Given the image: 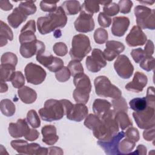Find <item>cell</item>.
Returning a JSON list of instances; mask_svg holds the SVG:
<instances>
[{
	"instance_id": "obj_1",
	"label": "cell",
	"mask_w": 155,
	"mask_h": 155,
	"mask_svg": "<svg viewBox=\"0 0 155 155\" xmlns=\"http://www.w3.org/2000/svg\"><path fill=\"white\" fill-rule=\"evenodd\" d=\"M67 22V15L62 7L59 6L55 12L38 18L37 27L41 35H46L56 30V28L64 27Z\"/></svg>"
},
{
	"instance_id": "obj_2",
	"label": "cell",
	"mask_w": 155,
	"mask_h": 155,
	"mask_svg": "<svg viewBox=\"0 0 155 155\" xmlns=\"http://www.w3.org/2000/svg\"><path fill=\"white\" fill-rule=\"evenodd\" d=\"M114 114L101 119L99 124L93 130V135L99 140L108 141L119 132V125Z\"/></svg>"
},
{
	"instance_id": "obj_3",
	"label": "cell",
	"mask_w": 155,
	"mask_h": 155,
	"mask_svg": "<svg viewBox=\"0 0 155 155\" xmlns=\"http://www.w3.org/2000/svg\"><path fill=\"white\" fill-rule=\"evenodd\" d=\"M73 83L76 87L73 93V97L76 103L86 104L90 97L91 90V84L89 77L81 73L75 76L73 78Z\"/></svg>"
},
{
	"instance_id": "obj_4",
	"label": "cell",
	"mask_w": 155,
	"mask_h": 155,
	"mask_svg": "<svg viewBox=\"0 0 155 155\" xmlns=\"http://www.w3.org/2000/svg\"><path fill=\"white\" fill-rule=\"evenodd\" d=\"M41 118L47 122L61 119L65 114V110L61 100L50 99L45 101L43 108L39 109Z\"/></svg>"
},
{
	"instance_id": "obj_5",
	"label": "cell",
	"mask_w": 155,
	"mask_h": 155,
	"mask_svg": "<svg viewBox=\"0 0 155 155\" xmlns=\"http://www.w3.org/2000/svg\"><path fill=\"white\" fill-rule=\"evenodd\" d=\"M91 51L89 38L83 34L74 35L71 40L69 54L72 59L81 61Z\"/></svg>"
},
{
	"instance_id": "obj_6",
	"label": "cell",
	"mask_w": 155,
	"mask_h": 155,
	"mask_svg": "<svg viewBox=\"0 0 155 155\" xmlns=\"http://www.w3.org/2000/svg\"><path fill=\"white\" fill-rule=\"evenodd\" d=\"M96 94L101 97L117 99L122 96V91L116 85L111 84L105 76H99L94 80Z\"/></svg>"
},
{
	"instance_id": "obj_7",
	"label": "cell",
	"mask_w": 155,
	"mask_h": 155,
	"mask_svg": "<svg viewBox=\"0 0 155 155\" xmlns=\"http://www.w3.org/2000/svg\"><path fill=\"white\" fill-rule=\"evenodd\" d=\"M134 12L137 26L142 29H155L154 9L139 5L135 7Z\"/></svg>"
},
{
	"instance_id": "obj_8",
	"label": "cell",
	"mask_w": 155,
	"mask_h": 155,
	"mask_svg": "<svg viewBox=\"0 0 155 155\" xmlns=\"http://www.w3.org/2000/svg\"><path fill=\"white\" fill-rule=\"evenodd\" d=\"M154 107L147 106V108L138 112H133V116L138 127L140 129H148L155 126Z\"/></svg>"
},
{
	"instance_id": "obj_9",
	"label": "cell",
	"mask_w": 155,
	"mask_h": 155,
	"mask_svg": "<svg viewBox=\"0 0 155 155\" xmlns=\"http://www.w3.org/2000/svg\"><path fill=\"white\" fill-rule=\"evenodd\" d=\"M24 73L27 82L33 85L42 84L47 76L45 70L42 67L33 62L26 65Z\"/></svg>"
},
{
	"instance_id": "obj_10",
	"label": "cell",
	"mask_w": 155,
	"mask_h": 155,
	"mask_svg": "<svg viewBox=\"0 0 155 155\" xmlns=\"http://www.w3.org/2000/svg\"><path fill=\"white\" fill-rule=\"evenodd\" d=\"M107 61L102 51L99 48H94L91 56H88L85 60V65L88 71L97 73L107 65Z\"/></svg>"
},
{
	"instance_id": "obj_11",
	"label": "cell",
	"mask_w": 155,
	"mask_h": 155,
	"mask_svg": "<svg viewBox=\"0 0 155 155\" xmlns=\"http://www.w3.org/2000/svg\"><path fill=\"white\" fill-rule=\"evenodd\" d=\"M114 68L118 76L124 79L130 78L134 71L133 64L125 54L118 56L114 63Z\"/></svg>"
},
{
	"instance_id": "obj_12",
	"label": "cell",
	"mask_w": 155,
	"mask_h": 155,
	"mask_svg": "<svg viewBox=\"0 0 155 155\" xmlns=\"http://www.w3.org/2000/svg\"><path fill=\"white\" fill-rule=\"evenodd\" d=\"M125 137L124 131L118 132L108 141L98 140L97 144L101 147L105 154L109 155L121 154L119 150V144L120 141Z\"/></svg>"
},
{
	"instance_id": "obj_13",
	"label": "cell",
	"mask_w": 155,
	"mask_h": 155,
	"mask_svg": "<svg viewBox=\"0 0 155 155\" xmlns=\"http://www.w3.org/2000/svg\"><path fill=\"white\" fill-rule=\"evenodd\" d=\"M74 25L76 30L80 33H88L93 31L94 28L93 15L81 10L80 15L74 22Z\"/></svg>"
},
{
	"instance_id": "obj_14",
	"label": "cell",
	"mask_w": 155,
	"mask_h": 155,
	"mask_svg": "<svg viewBox=\"0 0 155 155\" xmlns=\"http://www.w3.org/2000/svg\"><path fill=\"white\" fill-rule=\"evenodd\" d=\"M45 50V46L43 42L35 40L31 42L21 44L19 51L24 58H30L34 55L44 53Z\"/></svg>"
},
{
	"instance_id": "obj_15",
	"label": "cell",
	"mask_w": 155,
	"mask_h": 155,
	"mask_svg": "<svg viewBox=\"0 0 155 155\" xmlns=\"http://www.w3.org/2000/svg\"><path fill=\"white\" fill-rule=\"evenodd\" d=\"M36 58L39 63L51 72L56 73L64 67V61L61 58L53 56L51 54L46 56L44 53L38 54Z\"/></svg>"
},
{
	"instance_id": "obj_16",
	"label": "cell",
	"mask_w": 155,
	"mask_h": 155,
	"mask_svg": "<svg viewBox=\"0 0 155 155\" xmlns=\"http://www.w3.org/2000/svg\"><path fill=\"white\" fill-rule=\"evenodd\" d=\"M147 41V35L137 25H134L132 27L125 38V41L130 47L143 45Z\"/></svg>"
},
{
	"instance_id": "obj_17",
	"label": "cell",
	"mask_w": 155,
	"mask_h": 155,
	"mask_svg": "<svg viewBox=\"0 0 155 155\" xmlns=\"http://www.w3.org/2000/svg\"><path fill=\"white\" fill-rule=\"evenodd\" d=\"M124 50L125 45L123 43L114 40L108 41L106 42L105 48L103 51V54L106 61H112Z\"/></svg>"
},
{
	"instance_id": "obj_18",
	"label": "cell",
	"mask_w": 155,
	"mask_h": 155,
	"mask_svg": "<svg viewBox=\"0 0 155 155\" xmlns=\"http://www.w3.org/2000/svg\"><path fill=\"white\" fill-rule=\"evenodd\" d=\"M27 123L25 119H19L16 123H10L8 131L11 137L19 138L27 136L30 130Z\"/></svg>"
},
{
	"instance_id": "obj_19",
	"label": "cell",
	"mask_w": 155,
	"mask_h": 155,
	"mask_svg": "<svg viewBox=\"0 0 155 155\" xmlns=\"http://www.w3.org/2000/svg\"><path fill=\"white\" fill-rule=\"evenodd\" d=\"M93 111L101 119L113 114V110H111V104L107 100L102 99H96L93 104Z\"/></svg>"
},
{
	"instance_id": "obj_20",
	"label": "cell",
	"mask_w": 155,
	"mask_h": 155,
	"mask_svg": "<svg viewBox=\"0 0 155 155\" xmlns=\"http://www.w3.org/2000/svg\"><path fill=\"white\" fill-rule=\"evenodd\" d=\"M148 82L147 76L142 72L136 71L131 82H128L125 86L127 90L134 93H139L143 91Z\"/></svg>"
},
{
	"instance_id": "obj_21",
	"label": "cell",
	"mask_w": 155,
	"mask_h": 155,
	"mask_svg": "<svg viewBox=\"0 0 155 155\" xmlns=\"http://www.w3.org/2000/svg\"><path fill=\"white\" fill-rule=\"evenodd\" d=\"M36 32V24L34 20L28 21L21 30L19 36V41L21 44L31 42L36 40L35 35Z\"/></svg>"
},
{
	"instance_id": "obj_22",
	"label": "cell",
	"mask_w": 155,
	"mask_h": 155,
	"mask_svg": "<svg viewBox=\"0 0 155 155\" xmlns=\"http://www.w3.org/2000/svg\"><path fill=\"white\" fill-rule=\"evenodd\" d=\"M130 19L126 16H116L113 19L111 31L113 35L117 37L123 36L130 25Z\"/></svg>"
},
{
	"instance_id": "obj_23",
	"label": "cell",
	"mask_w": 155,
	"mask_h": 155,
	"mask_svg": "<svg viewBox=\"0 0 155 155\" xmlns=\"http://www.w3.org/2000/svg\"><path fill=\"white\" fill-rule=\"evenodd\" d=\"M88 109L87 107L81 103L73 104L71 109L66 114L68 119L75 122H81L88 115Z\"/></svg>"
},
{
	"instance_id": "obj_24",
	"label": "cell",
	"mask_w": 155,
	"mask_h": 155,
	"mask_svg": "<svg viewBox=\"0 0 155 155\" xmlns=\"http://www.w3.org/2000/svg\"><path fill=\"white\" fill-rule=\"evenodd\" d=\"M42 142L47 145H53L57 142L59 136L57 135V130L53 125H46L41 129Z\"/></svg>"
},
{
	"instance_id": "obj_25",
	"label": "cell",
	"mask_w": 155,
	"mask_h": 155,
	"mask_svg": "<svg viewBox=\"0 0 155 155\" xmlns=\"http://www.w3.org/2000/svg\"><path fill=\"white\" fill-rule=\"evenodd\" d=\"M28 16L24 14L18 7H16L7 16L9 25L13 28H17L22 22L26 21Z\"/></svg>"
},
{
	"instance_id": "obj_26",
	"label": "cell",
	"mask_w": 155,
	"mask_h": 155,
	"mask_svg": "<svg viewBox=\"0 0 155 155\" xmlns=\"http://www.w3.org/2000/svg\"><path fill=\"white\" fill-rule=\"evenodd\" d=\"M18 94L21 101L24 104H33L37 99V93L36 91L28 86H24L22 88H19Z\"/></svg>"
},
{
	"instance_id": "obj_27",
	"label": "cell",
	"mask_w": 155,
	"mask_h": 155,
	"mask_svg": "<svg viewBox=\"0 0 155 155\" xmlns=\"http://www.w3.org/2000/svg\"><path fill=\"white\" fill-rule=\"evenodd\" d=\"M13 39V34L10 27L4 22L0 21V47H2L8 43V40L12 41Z\"/></svg>"
},
{
	"instance_id": "obj_28",
	"label": "cell",
	"mask_w": 155,
	"mask_h": 155,
	"mask_svg": "<svg viewBox=\"0 0 155 155\" xmlns=\"http://www.w3.org/2000/svg\"><path fill=\"white\" fill-rule=\"evenodd\" d=\"M66 15H75L81 10V5L78 1H65L61 5Z\"/></svg>"
},
{
	"instance_id": "obj_29",
	"label": "cell",
	"mask_w": 155,
	"mask_h": 155,
	"mask_svg": "<svg viewBox=\"0 0 155 155\" xmlns=\"http://www.w3.org/2000/svg\"><path fill=\"white\" fill-rule=\"evenodd\" d=\"M15 72V66L10 64H1L0 81L4 82L11 81Z\"/></svg>"
},
{
	"instance_id": "obj_30",
	"label": "cell",
	"mask_w": 155,
	"mask_h": 155,
	"mask_svg": "<svg viewBox=\"0 0 155 155\" xmlns=\"http://www.w3.org/2000/svg\"><path fill=\"white\" fill-rule=\"evenodd\" d=\"M114 119L122 130L133 126V122L127 112L120 111L116 113L114 115Z\"/></svg>"
},
{
	"instance_id": "obj_31",
	"label": "cell",
	"mask_w": 155,
	"mask_h": 155,
	"mask_svg": "<svg viewBox=\"0 0 155 155\" xmlns=\"http://www.w3.org/2000/svg\"><path fill=\"white\" fill-rule=\"evenodd\" d=\"M1 111L3 115L7 117L12 116L16 111V107L14 103L8 99H4L1 101Z\"/></svg>"
},
{
	"instance_id": "obj_32",
	"label": "cell",
	"mask_w": 155,
	"mask_h": 155,
	"mask_svg": "<svg viewBox=\"0 0 155 155\" xmlns=\"http://www.w3.org/2000/svg\"><path fill=\"white\" fill-rule=\"evenodd\" d=\"M129 105L130 108L136 112L141 111L148 106L145 97H136L131 99L129 102Z\"/></svg>"
},
{
	"instance_id": "obj_33",
	"label": "cell",
	"mask_w": 155,
	"mask_h": 155,
	"mask_svg": "<svg viewBox=\"0 0 155 155\" xmlns=\"http://www.w3.org/2000/svg\"><path fill=\"white\" fill-rule=\"evenodd\" d=\"M136 142L125 138L120 140L119 144V150L121 154H129L135 148Z\"/></svg>"
},
{
	"instance_id": "obj_34",
	"label": "cell",
	"mask_w": 155,
	"mask_h": 155,
	"mask_svg": "<svg viewBox=\"0 0 155 155\" xmlns=\"http://www.w3.org/2000/svg\"><path fill=\"white\" fill-rule=\"evenodd\" d=\"M35 1H26L21 2L18 8L27 16L33 15L36 13L37 8L35 4Z\"/></svg>"
},
{
	"instance_id": "obj_35",
	"label": "cell",
	"mask_w": 155,
	"mask_h": 155,
	"mask_svg": "<svg viewBox=\"0 0 155 155\" xmlns=\"http://www.w3.org/2000/svg\"><path fill=\"white\" fill-rule=\"evenodd\" d=\"M99 1H85L81 5V10L85 11L87 13L93 15L94 13L99 11Z\"/></svg>"
},
{
	"instance_id": "obj_36",
	"label": "cell",
	"mask_w": 155,
	"mask_h": 155,
	"mask_svg": "<svg viewBox=\"0 0 155 155\" xmlns=\"http://www.w3.org/2000/svg\"><path fill=\"white\" fill-rule=\"evenodd\" d=\"M112 107L114 113L128 111V105L124 97L120 96L117 99H113L112 101Z\"/></svg>"
},
{
	"instance_id": "obj_37",
	"label": "cell",
	"mask_w": 155,
	"mask_h": 155,
	"mask_svg": "<svg viewBox=\"0 0 155 155\" xmlns=\"http://www.w3.org/2000/svg\"><path fill=\"white\" fill-rule=\"evenodd\" d=\"M68 70L70 71L71 76L74 77L75 76L84 73V68L81 61L76 59H72L70 61L67 65Z\"/></svg>"
},
{
	"instance_id": "obj_38",
	"label": "cell",
	"mask_w": 155,
	"mask_h": 155,
	"mask_svg": "<svg viewBox=\"0 0 155 155\" xmlns=\"http://www.w3.org/2000/svg\"><path fill=\"white\" fill-rule=\"evenodd\" d=\"M26 120L29 125L34 128H39L41 125L40 118L35 110H30L28 111Z\"/></svg>"
},
{
	"instance_id": "obj_39",
	"label": "cell",
	"mask_w": 155,
	"mask_h": 155,
	"mask_svg": "<svg viewBox=\"0 0 155 155\" xmlns=\"http://www.w3.org/2000/svg\"><path fill=\"white\" fill-rule=\"evenodd\" d=\"M94 40L98 44H104L108 39V32L103 28H97L93 35Z\"/></svg>"
},
{
	"instance_id": "obj_40",
	"label": "cell",
	"mask_w": 155,
	"mask_h": 155,
	"mask_svg": "<svg viewBox=\"0 0 155 155\" xmlns=\"http://www.w3.org/2000/svg\"><path fill=\"white\" fill-rule=\"evenodd\" d=\"M101 119L96 114H90L85 117L84 125L91 130H93L101 122Z\"/></svg>"
},
{
	"instance_id": "obj_41",
	"label": "cell",
	"mask_w": 155,
	"mask_h": 155,
	"mask_svg": "<svg viewBox=\"0 0 155 155\" xmlns=\"http://www.w3.org/2000/svg\"><path fill=\"white\" fill-rule=\"evenodd\" d=\"M28 143L27 141L22 139L13 140L10 142L12 147L18 153L21 154H25L26 148Z\"/></svg>"
},
{
	"instance_id": "obj_42",
	"label": "cell",
	"mask_w": 155,
	"mask_h": 155,
	"mask_svg": "<svg viewBox=\"0 0 155 155\" xmlns=\"http://www.w3.org/2000/svg\"><path fill=\"white\" fill-rule=\"evenodd\" d=\"M18 61L17 56L12 52H5L2 54L1 58V64H10L16 67Z\"/></svg>"
},
{
	"instance_id": "obj_43",
	"label": "cell",
	"mask_w": 155,
	"mask_h": 155,
	"mask_svg": "<svg viewBox=\"0 0 155 155\" xmlns=\"http://www.w3.org/2000/svg\"><path fill=\"white\" fill-rule=\"evenodd\" d=\"M12 84L13 87L16 88H21L24 86L25 84V78L22 73L20 71L15 72L12 81Z\"/></svg>"
},
{
	"instance_id": "obj_44",
	"label": "cell",
	"mask_w": 155,
	"mask_h": 155,
	"mask_svg": "<svg viewBox=\"0 0 155 155\" xmlns=\"http://www.w3.org/2000/svg\"><path fill=\"white\" fill-rule=\"evenodd\" d=\"M139 66L147 71H150L154 68V58L152 56H145L139 63Z\"/></svg>"
},
{
	"instance_id": "obj_45",
	"label": "cell",
	"mask_w": 155,
	"mask_h": 155,
	"mask_svg": "<svg viewBox=\"0 0 155 155\" xmlns=\"http://www.w3.org/2000/svg\"><path fill=\"white\" fill-rule=\"evenodd\" d=\"M119 12V9L117 4L111 2L110 3L104 5L103 13L108 16H113Z\"/></svg>"
},
{
	"instance_id": "obj_46",
	"label": "cell",
	"mask_w": 155,
	"mask_h": 155,
	"mask_svg": "<svg viewBox=\"0 0 155 155\" xmlns=\"http://www.w3.org/2000/svg\"><path fill=\"white\" fill-rule=\"evenodd\" d=\"M71 73L67 67L64 66L60 70L55 73V77L57 81L60 82H65L70 79Z\"/></svg>"
},
{
	"instance_id": "obj_47",
	"label": "cell",
	"mask_w": 155,
	"mask_h": 155,
	"mask_svg": "<svg viewBox=\"0 0 155 155\" xmlns=\"http://www.w3.org/2000/svg\"><path fill=\"white\" fill-rule=\"evenodd\" d=\"M53 50L58 56H64L68 53V48L66 44L62 42L55 43L53 47Z\"/></svg>"
},
{
	"instance_id": "obj_48",
	"label": "cell",
	"mask_w": 155,
	"mask_h": 155,
	"mask_svg": "<svg viewBox=\"0 0 155 155\" xmlns=\"http://www.w3.org/2000/svg\"><path fill=\"white\" fill-rule=\"evenodd\" d=\"M58 1L56 2H48L41 1L40 2V8L43 12L52 13L56 10L57 3Z\"/></svg>"
},
{
	"instance_id": "obj_49",
	"label": "cell",
	"mask_w": 155,
	"mask_h": 155,
	"mask_svg": "<svg viewBox=\"0 0 155 155\" xmlns=\"http://www.w3.org/2000/svg\"><path fill=\"white\" fill-rule=\"evenodd\" d=\"M118 7L119 12L123 14L129 13L133 7V2L130 0H120L119 1Z\"/></svg>"
},
{
	"instance_id": "obj_50",
	"label": "cell",
	"mask_w": 155,
	"mask_h": 155,
	"mask_svg": "<svg viewBox=\"0 0 155 155\" xmlns=\"http://www.w3.org/2000/svg\"><path fill=\"white\" fill-rule=\"evenodd\" d=\"M125 136L126 138L130 139L135 142H137L139 140L140 136L138 130L136 128L130 127L126 132L125 133Z\"/></svg>"
},
{
	"instance_id": "obj_51",
	"label": "cell",
	"mask_w": 155,
	"mask_h": 155,
	"mask_svg": "<svg viewBox=\"0 0 155 155\" xmlns=\"http://www.w3.org/2000/svg\"><path fill=\"white\" fill-rule=\"evenodd\" d=\"M130 54L136 63H140L142 60L146 56L144 50L141 48L133 49Z\"/></svg>"
},
{
	"instance_id": "obj_52",
	"label": "cell",
	"mask_w": 155,
	"mask_h": 155,
	"mask_svg": "<svg viewBox=\"0 0 155 155\" xmlns=\"http://www.w3.org/2000/svg\"><path fill=\"white\" fill-rule=\"evenodd\" d=\"M97 22L99 25L102 27L106 28L110 27L111 24V19L110 17L107 16L103 12L99 13L97 17Z\"/></svg>"
},
{
	"instance_id": "obj_53",
	"label": "cell",
	"mask_w": 155,
	"mask_h": 155,
	"mask_svg": "<svg viewBox=\"0 0 155 155\" xmlns=\"http://www.w3.org/2000/svg\"><path fill=\"white\" fill-rule=\"evenodd\" d=\"M147 105L151 107H154V87L153 86L149 87L147 90V96L145 97Z\"/></svg>"
},
{
	"instance_id": "obj_54",
	"label": "cell",
	"mask_w": 155,
	"mask_h": 155,
	"mask_svg": "<svg viewBox=\"0 0 155 155\" xmlns=\"http://www.w3.org/2000/svg\"><path fill=\"white\" fill-rule=\"evenodd\" d=\"M143 137L147 141H154L155 139L154 127L145 129L143 132Z\"/></svg>"
},
{
	"instance_id": "obj_55",
	"label": "cell",
	"mask_w": 155,
	"mask_h": 155,
	"mask_svg": "<svg viewBox=\"0 0 155 155\" xmlns=\"http://www.w3.org/2000/svg\"><path fill=\"white\" fill-rule=\"evenodd\" d=\"M144 48L145 55L147 56H152L154 51V45L153 42L150 39L147 41Z\"/></svg>"
},
{
	"instance_id": "obj_56",
	"label": "cell",
	"mask_w": 155,
	"mask_h": 155,
	"mask_svg": "<svg viewBox=\"0 0 155 155\" xmlns=\"http://www.w3.org/2000/svg\"><path fill=\"white\" fill-rule=\"evenodd\" d=\"M39 133L38 131V130H35V128H30V132L27 136H24V137L27 140L32 142L36 140L39 137Z\"/></svg>"
},
{
	"instance_id": "obj_57",
	"label": "cell",
	"mask_w": 155,
	"mask_h": 155,
	"mask_svg": "<svg viewBox=\"0 0 155 155\" xmlns=\"http://www.w3.org/2000/svg\"><path fill=\"white\" fill-rule=\"evenodd\" d=\"M48 154H59L62 155L64 154L62 149L58 147H50L48 148Z\"/></svg>"
},
{
	"instance_id": "obj_58",
	"label": "cell",
	"mask_w": 155,
	"mask_h": 155,
	"mask_svg": "<svg viewBox=\"0 0 155 155\" xmlns=\"http://www.w3.org/2000/svg\"><path fill=\"white\" fill-rule=\"evenodd\" d=\"M0 7L4 11H9L13 8V5L8 1H1Z\"/></svg>"
},
{
	"instance_id": "obj_59",
	"label": "cell",
	"mask_w": 155,
	"mask_h": 155,
	"mask_svg": "<svg viewBox=\"0 0 155 155\" xmlns=\"http://www.w3.org/2000/svg\"><path fill=\"white\" fill-rule=\"evenodd\" d=\"M147 148L145 146H144L142 144L138 145L137 147H136V150L133 153H130V154H142V155H145L147 154Z\"/></svg>"
},
{
	"instance_id": "obj_60",
	"label": "cell",
	"mask_w": 155,
	"mask_h": 155,
	"mask_svg": "<svg viewBox=\"0 0 155 155\" xmlns=\"http://www.w3.org/2000/svg\"><path fill=\"white\" fill-rule=\"evenodd\" d=\"M1 82V88H0V91L1 93H5L8 90V85L7 84L4 82H1Z\"/></svg>"
},
{
	"instance_id": "obj_61",
	"label": "cell",
	"mask_w": 155,
	"mask_h": 155,
	"mask_svg": "<svg viewBox=\"0 0 155 155\" xmlns=\"http://www.w3.org/2000/svg\"><path fill=\"white\" fill-rule=\"evenodd\" d=\"M139 2L140 4H142L143 5H152L154 3V1H149V0H147V1H139Z\"/></svg>"
},
{
	"instance_id": "obj_62",
	"label": "cell",
	"mask_w": 155,
	"mask_h": 155,
	"mask_svg": "<svg viewBox=\"0 0 155 155\" xmlns=\"http://www.w3.org/2000/svg\"><path fill=\"white\" fill-rule=\"evenodd\" d=\"M53 35H54V36L55 38H59V37H61V31L59 29L54 30Z\"/></svg>"
}]
</instances>
